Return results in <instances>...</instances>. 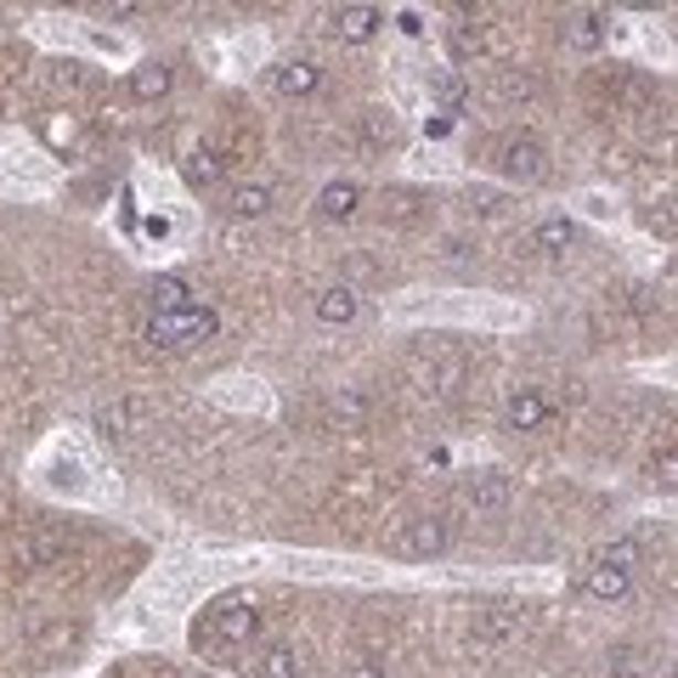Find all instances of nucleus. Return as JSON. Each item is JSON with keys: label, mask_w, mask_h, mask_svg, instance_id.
Listing matches in <instances>:
<instances>
[{"label": "nucleus", "mask_w": 678, "mask_h": 678, "mask_svg": "<svg viewBox=\"0 0 678 678\" xmlns=\"http://www.w3.org/2000/svg\"><path fill=\"white\" fill-rule=\"evenodd\" d=\"M384 12L379 7H339L333 12V40H346V45H368L379 34Z\"/></svg>", "instance_id": "nucleus-10"}, {"label": "nucleus", "mask_w": 678, "mask_h": 678, "mask_svg": "<svg viewBox=\"0 0 678 678\" xmlns=\"http://www.w3.org/2000/svg\"><path fill=\"white\" fill-rule=\"evenodd\" d=\"M357 311H362V295H357L351 283H333V288H322V295H317V322H328V328L357 322Z\"/></svg>", "instance_id": "nucleus-11"}, {"label": "nucleus", "mask_w": 678, "mask_h": 678, "mask_svg": "<svg viewBox=\"0 0 678 678\" xmlns=\"http://www.w3.org/2000/svg\"><path fill=\"white\" fill-rule=\"evenodd\" d=\"M520 627H526V616H515L509 605H492V611H480L469 645H475V650H498V645H509V639L520 634Z\"/></svg>", "instance_id": "nucleus-9"}, {"label": "nucleus", "mask_w": 678, "mask_h": 678, "mask_svg": "<svg viewBox=\"0 0 678 678\" xmlns=\"http://www.w3.org/2000/svg\"><path fill=\"white\" fill-rule=\"evenodd\" d=\"M430 96H435V103H447V108H464L469 103V85H464L458 68H442V74L430 80Z\"/></svg>", "instance_id": "nucleus-22"}, {"label": "nucleus", "mask_w": 678, "mask_h": 678, "mask_svg": "<svg viewBox=\"0 0 678 678\" xmlns=\"http://www.w3.org/2000/svg\"><path fill=\"white\" fill-rule=\"evenodd\" d=\"M396 136V119L384 108H368V141H391Z\"/></svg>", "instance_id": "nucleus-25"}, {"label": "nucleus", "mask_w": 678, "mask_h": 678, "mask_svg": "<svg viewBox=\"0 0 678 678\" xmlns=\"http://www.w3.org/2000/svg\"><path fill=\"white\" fill-rule=\"evenodd\" d=\"M339 678H384V661L379 656H351Z\"/></svg>", "instance_id": "nucleus-24"}, {"label": "nucleus", "mask_w": 678, "mask_h": 678, "mask_svg": "<svg viewBox=\"0 0 678 678\" xmlns=\"http://www.w3.org/2000/svg\"><path fill=\"white\" fill-rule=\"evenodd\" d=\"M187 306H192L187 277H159V283L148 288V317H159V311H187Z\"/></svg>", "instance_id": "nucleus-20"}, {"label": "nucleus", "mask_w": 678, "mask_h": 678, "mask_svg": "<svg viewBox=\"0 0 678 678\" xmlns=\"http://www.w3.org/2000/svg\"><path fill=\"white\" fill-rule=\"evenodd\" d=\"M181 176H187L192 187H221V176H226V159H221L215 148H192V153L181 159Z\"/></svg>", "instance_id": "nucleus-17"}, {"label": "nucleus", "mask_w": 678, "mask_h": 678, "mask_svg": "<svg viewBox=\"0 0 678 678\" xmlns=\"http://www.w3.org/2000/svg\"><path fill=\"white\" fill-rule=\"evenodd\" d=\"M424 136H430V141H442V136H453V114H435V119H424Z\"/></svg>", "instance_id": "nucleus-28"}, {"label": "nucleus", "mask_w": 678, "mask_h": 678, "mask_svg": "<svg viewBox=\"0 0 678 678\" xmlns=\"http://www.w3.org/2000/svg\"><path fill=\"white\" fill-rule=\"evenodd\" d=\"M634 565H639V543L634 538H616L611 549H600L594 565H589V600H600V605L622 600L627 583H634Z\"/></svg>", "instance_id": "nucleus-3"}, {"label": "nucleus", "mask_w": 678, "mask_h": 678, "mask_svg": "<svg viewBox=\"0 0 678 678\" xmlns=\"http://www.w3.org/2000/svg\"><path fill=\"white\" fill-rule=\"evenodd\" d=\"M250 672H255V678H300V672H306V661H300V650H295V645L266 639V645H255V650H250Z\"/></svg>", "instance_id": "nucleus-8"}, {"label": "nucleus", "mask_w": 678, "mask_h": 678, "mask_svg": "<svg viewBox=\"0 0 678 678\" xmlns=\"http://www.w3.org/2000/svg\"><path fill=\"white\" fill-rule=\"evenodd\" d=\"M498 176L504 181H515V187H538L543 176H549V148L538 136H504L498 141Z\"/></svg>", "instance_id": "nucleus-5"}, {"label": "nucleus", "mask_w": 678, "mask_h": 678, "mask_svg": "<svg viewBox=\"0 0 678 678\" xmlns=\"http://www.w3.org/2000/svg\"><path fill=\"white\" fill-rule=\"evenodd\" d=\"M272 85H277V96H311V91L322 85V68H317L311 57L277 63V68H272Z\"/></svg>", "instance_id": "nucleus-13"}, {"label": "nucleus", "mask_w": 678, "mask_h": 678, "mask_svg": "<svg viewBox=\"0 0 678 678\" xmlns=\"http://www.w3.org/2000/svg\"><path fill=\"white\" fill-rule=\"evenodd\" d=\"M549 396H538V391H515L509 402H504V424L509 430H543L549 424Z\"/></svg>", "instance_id": "nucleus-12"}, {"label": "nucleus", "mask_w": 678, "mask_h": 678, "mask_svg": "<svg viewBox=\"0 0 678 678\" xmlns=\"http://www.w3.org/2000/svg\"><path fill=\"white\" fill-rule=\"evenodd\" d=\"M464 504H469L475 515H504V509L515 504V480H509L504 469H475V475L464 480Z\"/></svg>", "instance_id": "nucleus-7"}, {"label": "nucleus", "mask_w": 678, "mask_h": 678, "mask_svg": "<svg viewBox=\"0 0 678 678\" xmlns=\"http://www.w3.org/2000/svg\"><path fill=\"white\" fill-rule=\"evenodd\" d=\"M57 554H63V538H29V543L18 549V560H23V565H52Z\"/></svg>", "instance_id": "nucleus-23"}, {"label": "nucleus", "mask_w": 678, "mask_h": 678, "mask_svg": "<svg viewBox=\"0 0 678 678\" xmlns=\"http://www.w3.org/2000/svg\"><path fill=\"white\" fill-rule=\"evenodd\" d=\"M605 34H611L605 12H571L565 18V45H571V52H600Z\"/></svg>", "instance_id": "nucleus-16"}, {"label": "nucleus", "mask_w": 678, "mask_h": 678, "mask_svg": "<svg viewBox=\"0 0 678 678\" xmlns=\"http://www.w3.org/2000/svg\"><path fill=\"white\" fill-rule=\"evenodd\" d=\"M226 210H232L237 221H261V215L272 210V187H266V181H250V187H232V199H226Z\"/></svg>", "instance_id": "nucleus-19"}, {"label": "nucleus", "mask_w": 678, "mask_h": 678, "mask_svg": "<svg viewBox=\"0 0 678 678\" xmlns=\"http://www.w3.org/2000/svg\"><path fill=\"white\" fill-rule=\"evenodd\" d=\"M215 333H221V317H215V306H199V300H192L187 311H159V317L141 322L148 351H165V357L204 346V339H215Z\"/></svg>", "instance_id": "nucleus-1"}, {"label": "nucleus", "mask_w": 678, "mask_h": 678, "mask_svg": "<svg viewBox=\"0 0 678 678\" xmlns=\"http://www.w3.org/2000/svg\"><path fill=\"white\" fill-rule=\"evenodd\" d=\"M96 430H103L108 435V442H130V435L141 430V407L136 402H103V407H96Z\"/></svg>", "instance_id": "nucleus-15"}, {"label": "nucleus", "mask_w": 678, "mask_h": 678, "mask_svg": "<svg viewBox=\"0 0 678 678\" xmlns=\"http://www.w3.org/2000/svg\"><path fill=\"white\" fill-rule=\"evenodd\" d=\"M170 63H159V57H148V63H141L136 74H130V91H136V103H159V96L170 91Z\"/></svg>", "instance_id": "nucleus-18"}, {"label": "nucleus", "mask_w": 678, "mask_h": 678, "mask_svg": "<svg viewBox=\"0 0 678 678\" xmlns=\"http://www.w3.org/2000/svg\"><path fill=\"white\" fill-rule=\"evenodd\" d=\"M407 373H413V391H419V396L453 402L458 384H464V357H458L453 346H424V351L407 362Z\"/></svg>", "instance_id": "nucleus-2"}, {"label": "nucleus", "mask_w": 678, "mask_h": 678, "mask_svg": "<svg viewBox=\"0 0 678 678\" xmlns=\"http://www.w3.org/2000/svg\"><path fill=\"white\" fill-rule=\"evenodd\" d=\"M453 52H458V57H469V52H480V34H475L469 23H458V29H453Z\"/></svg>", "instance_id": "nucleus-27"}, {"label": "nucleus", "mask_w": 678, "mask_h": 678, "mask_svg": "<svg viewBox=\"0 0 678 678\" xmlns=\"http://www.w3.org/2000/svg\"><path fill=\"white\" fill-rule=\"evenodd\" d=\"M362 210V187L357 181H328L322 192H317V215L322 221H351Z\"/></svg>", "instance_id": "nucleus-14"}, {"label": "nucleus", "mask_w": 678, "mask_h": 678, "mask_svg": "<svg viewBox=\"0 0 678 678\" xmlns=\"http://www.w3.org/2000/svg\"><path fill=\"white\" fill-rule=\"evenodd\" d=\"M531 244H538L543 255H565V250L576 244V226H571L565 215H554V221H543V226H538V237H531Z\"/></svg>", "instance_id": "nucleus-21"}, {"label": "nucleus", "mask_w": 678, "mask_h": 678, "mask_svg": "<svg viewBox=\"0 0 678 678\" xmlns=\"http://www.w3.org/2000/svg\"><path fill=\"white\" fill-rule=\"evenodd\" d=\"M396 23H402V34H424V18H419V12H402Z\"/></svg>", "instance_id": "nucleus-29"}, {"label": "nucleus", "mask_w": 678, "mask_h": 678, "mask_svg": "<svg viewBox=\"0 0 678 678\" xmlns=\"http://www.w3.org/2000/svg\"><path fill=\"white\" fill-rule=\"evenodd\" d=\"M199 634H204L210 645H250V639L261 634V611H255V600H244V594H226V600L210 605V616H204Z\"/></svg>", "instance_id": "nucleus-4"}, {"label": "nucleus", "mask_w": 678, "mask_h": 678, "mask_svg": "<svg viewBox=\"0 0 678 678\" xmlns=\"http://www.w3.org/2000/svg\"><path fill=\"white\" fill-rule=\"evenodd\" d=\"M639 672H645L639 650H616V656H611V678H639Z\"/></svg>", "instance_id": "nucleus-26"}, {"label": "nucleus", "mask_w": 678, "mask_h": 678, "mask_svg": "<svg viewBox=\"0 0 678 678\" xmlns=\"http://www.w3.org/2000/svg\"><path fill=\"white\" fill-rule=\"evenodd\" d=\"M396 549H402L407 560L447 554V549H453V520H447V515H419V520H407V531L396 538Z\"/></svg>", "instance_id": "nucleus-6"}]
</instances>
